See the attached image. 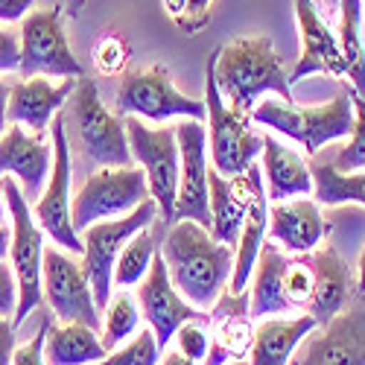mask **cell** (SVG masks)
Instances as JSON below:
<instances>
[{
  "label": "cell",
  "instance_id": "obj_19",
  "mask_svg": "<svg viewBox=\"0 0 365 365\" xmlns=\"http://www.w3.org/2000/svg\"><path fill=\"white\" fill-rule=\"evenodd\" d=\"M76 79L79 76H65L58 85H53L50 76H26L24 82L9 85V103H6L9 123H18L36 135H47L53 117L71 100Z\"/></svg>",
  "mask_w": 365,
  "mask_h": 365
},
{
  "label": "cell",
  "instance_id": "obj_14",
  "mask_svg": "<svg viewBox=\"0 0 365 365\" xmlns=\"http://www.w3.org/2000/svg\"><path fill=\"white\" fill-rule=\"evenodd\" d=\"M178 140V190H175V220H193L210 228V190H207V132L202 120L185 117L175 126Z\"/></svg>",
  "mask_w": 365,
  "mask_h": 365
},
{
  "label": "cell",
  "instance_id": "obj_35",
  "mask_svg": "<svg viewBox=\"0 0 365 365\" xmlns=\"http://www.w3.org/2000/svg\"><path fill=\"white\" fill-rule=\"evenodd\" d=\"M94 62L103 76H117L129 62V41L120 33H106L94 44Z\"/></svg>",
  "mask_w": 365,
  "mask_h": 365
},
{
  "label": "cell",
  "instance_id": "obj_6",
  "mask_svg": "<svg viewBox=\"0 0 365 365\" xmlns=\"http://www.w3.org/2000/svg\"><path fill=\"white\" fill-rule=\"evenodd\" d=\"M214 62H217V53L207 58V68H205V111L210 126V158H214V170H220L222 175H237L257 161V155L263 152V135L252 129V114H242L225 106L217 85Z\"/></svg>",
  "mask_w": 365,
  "mask_h": 365
},
{
  "label": "cell",
  "instance_id": "obj_48",
  "mask_svg": "<svg viewBox=\"0 0 365 365\" xmlns=\"http://www.w3.org/2000/svg\"><path fill=\"white\" fill-rule=\"evenodd\" d=\"M82 6H85V0H68V9H71V18H79Z\"/></svg>",
  "mask_w": 365,
  "mask_h": 365
},
{
  "label": "cell",
  "instance_id": "obj_11",
  "mask_svg": "<svg viewBox=\"0 0 365 365\" xmlns=\"http://www.w3.org/2000/svg\"><path fill=\"white\" fill-rule=\"evenodd\" d=\"M126 135L132 158L143 167L149 196L155 199L158 214L164 225H173V210H175V190H178V140L173 126L149 129L140 123V117H129Z\"/></svg>",
  "mask_w": 365,
  "mask_h": 365
},
{
  "label": "cell",
  "instance_id": "obj_16",
  "mask_svg": "<svg viewBox=\"0 0 365 365\" xmlns=\"http://www.w3.org/2000/svg\"><path fill=\"white\" fill-rule=\"evenodd\" d=\"M138 287H140L138 289V307L143 310V319L149 322L152 333H155L158 351H164L173 342L178 324H185L190 319H199V322L205 319L207 322V316L199 307H193V304L175 289L161 249L155 252V257H152L149 272L140 278Z\"/></svg>",
  "mask_w": 365,
  "mask_h": 365
},
{
  "label": "cell",
  "instance_id": "obj_36",
  "mask_svg": "<svg viewBox=\"0 0 365 365\" xmlns=\"http://www.w3.org/2000/svg\"><path fill=\"white\" fill-rule=\"evenodd\" d=\"M173 339L178 342V351L185 354L190 362H205L207 345H210V333L199 324V319H190V322H185V324H178V330H175Z\"/></svg>",
  "mask_w": 365,
  "mask_h": 365
},
{
  "label": "cell",
  "instance_id": "obj_47",
  "mask_svg": "<svg viewBox=\"0 0 365 365\" xmlns=\"http://www.w3.org/2000/svg\"><path fill=\"white\" fill-rule=\"evenodd\" d=\"M164 362H167V365H178V362H190V359H187L185 354H181V351H173V354H167V356H164Z\"/></svg>",
  "mask_w": 365,
  "mask_h": 365
},
{
  "label": "cell",
  "instance_id": "obj_21",
  "mask_svg": "<svg viewBox=\"0 0 365 365\" xmlns=\"http://www.w3.org/2000/svg\"><path fill=\"white\" fill-rule=\"evenodd\" d=\"M50 170H53V143H47L44 135H36L18 123L6 126V132L0 135V175H15L29 199V196H41Z\"/></svg>",
  "mask_w": 365,
  "mask_h": 365
},
{
  "label": "cell",
  "instance_id": "obj_26",
  "mask_svg": "<svg viewBox=\"0 0 365 365\" xmlns=\"http://www.w3.org/2000/svg\"><path fill=\"white\" fill-rule=\"evenodd\" d=\"M266 225H269V196L263 190V181L255 187L252 202L246 207V220L240 228V240H237V255H234V266H231V278H228V289L231 292H242L252 281V272L260 255V246L266 240Z\"/></svg>",
  "mask_w": 365,
  "mask_h": 365
},
{
  "label": "cell",
  "instance_id": "obj_34",
  "mask_svg": "<svg viewBox=\"0 0 365 365\" xmlns=\"http://www.w3.org/2000/svg\"><path fill=\"white\" fill-rule=\"evenodd\" d=\"M158 342H155V333L149 330H140L138 336L126 345V348H114L106 354L103 362H111V365H152L158 362Z\"/></svg>",
  "mask_w": 365,
  "mask_h": 365
},
{
  "label": "cell",
  "instance_id": "obj_31",
  "mask_svg": "<svg viewBox=\"0 0 365 365\" xmlns=\"http://www.w3.org/2000/svg\"><path fill=\"white\" fill-rule=\"evenodd\" d=\"M158 252V242L146 228H140L138 234H132L126 240V246L120 249L117 263H114V284L117 287H135L140 284V278L149 272V263Z\"/></svg>",
  "mask_w": 365,
  "mask_h": 365
},
{
  "label": "cell",
  "instance_id": "obj_37",
  "mask_svg": "<svg viewBox=\"0 0 365 365\" xmlns=\"http://www.w3.org/2000/svg\"><path fill=\"white\" fill-rule=\"evenodd\" d=\"M50 324L53 322L44 316L41 324H38V330H36V336L29 339L26 345H21L18 351H12V362H18V365H38V362H44V342H47Z\"/></svg>",
  "mask_w": 365,
  "mask_h": 365
},
{
  "label": "cell",
  "instance_id": "obj_7",
  "mask_svg": "<svg viewBox=\"0 0 365 365\" xmlns=\"http://www.w3.org/2000/svg\"><path fill=\"white\" fill-rule=\"evenodd\" d=\"M158 220V205L155 199H143L135 210H129L126 217H114V220H100L91 222L82 234V269L94 289L97 307L106 310L111 301L114 289V263L120 249L126 246V240L138 234L140 228H149Z\"/></svg>",
  "mask_w": 365,
  "mask_h": 365
},
{
  "label": "cell",
  "instance_id": "obj_25",
  "mask_svg": "<svg viewBox=\"0 0 365 365\" xmlns=\"http://www.w3.org/2000/svg\"><path fill=\"white\" fill-rule=\"evenodd\" d=\"M316 316L301 313L295 319H266L257 330L249 348L255 365H284L295 354V348L316 330Z\"/></svg>",
  "mask_w": 365,
  "mask_h": 365
},
{
  "label": "cell",
  "instance_id": "obj_17",
  "mask_svg": "<svg viewBox=\"0 0 365 365\" xmlns=\"http://www.w3.org/2000/svg\"><path fill=\"white\" fill-rule=\"evenodd\" d=\"M257 164H249L237 175H222L220 170L207 167V190H210V234L220 242L237 249L240 228L246 220V207L252 202L255 187L260 185Z\"/></svg>",
  "mask_w": 365,
  "mask_h": 365
},
{
  "label": "cell",
  "instance_id": "obj_39",
  "mask_svg": "<svg viewBox=\"0 0 365 365\" xmlns=\"http://www.w3.org/2000/svg\"><path fill=\"white\" fill-rule=\"evenodd\" d=\"M210 6H214V0H187V9L181 15L178 26L185 29L187 36H196L199 29L210 21Z\"/></svg>",
  "mask_w": 365,
  "mask_h": 365
},
{
  "label": "cell",
  "instance_id": "obj_23",
  "mask_svg": "<svg viewBox=\"0 0 365 365\" xmlns=\"http://www.w3.org/2000/svg\"><path fill=\"white\" fill-rule=\"evenodd\" d=\"M266 234L284 246L287 252L304 255L322 246V240L330 234V222L322 217V210L310 199H295V202H275L269 207V225Z\"/></svg>",
  "mask_w": 365,
  "mask_h": 365
},
{
  "label": "cell",
  "instance_id": "obj_50",
  "mask_svg": "<svg viewBox=\"0 0 365 365\" xmlns=\"http://www.w3.org/2000/svg\"><path fill=\"white\" fill-rule=\"evenodd\" d=\"M322 6H324L327 15H330V12H336V9H339V0H322Z\"/></svg>",
  "mask_w": 365,
  "mask_h": 365
},
{
  "label": "cell",
  "instance_id": "obj_24",
  "mask_svg": "<svg viewBox=\"0 0 365 365\" xmlns=\"http://www.w3.org/2000/svg\"><path fill=\"white\" fill-rule=\"evenodd\" d=\"M263 175L269 185L266 196L275 202L313 193V170L304 164L298 152L269 135H263Z\"/></svg>",
  "mask_w": 365,
  "mask_h": 365
},
{
  "label": "cell",
  "instance_id": "obj_22",
  "mask_svg": "<svg viewBox=\"0 0 365 365\" xmlns=\"http://www.w3.org/2000/svg\"><path fill=\"white\" fill-rule=\"evenodd\" d=\"M301 365H365V310L351 307L339 310L327 324L324 333L316 336L298 354Z\"/></svg>",
  "mask_w": 365,
  "mask_h": 365
},
{
  "label": "cell",
  "instance_id": "obj_38",
  "mask_svg": "<svg viewBox=\"0 0 365 365\" xmlns=\"http://www.w3.org/2000/svg\"><path fill=\"white\" fill-rule=\"evenodd\" d=\"M18 307V284H15V272L12 263H4L0 257V316L12 319Z\"/></svg>",
  "mask_w": 365,
  "mask_h": 365
},
{
  "label": "cell",
  "instance_id": "obj_33",
  "mask_svg": "<svg viewBox=\"0 0 365 365\" xmlns=\"http://www.w3.org/2000/svg\"><path fill=\"white\" fill-rule=\"evenodd\" d=\"M351 100H354V132L348 135L351 140L339 149L333 167L351 173V170H365V94H356L351 88Z\"/></svg>",
  "mask_w": 365,
  "mask_h": 365
},
{
  "label": "cell",
  "instance_id": "obj_30",
  "mask_svg": "<svg viewBox=\"0 0 365 365\" xmlns=\"http://www.w3.org/2000/svg\"><path fill=\"white\" fill-rule=\"evenodd\" d=\"M313 170V196L322 205H365V173H342L333 164H316Z\"/></svg>",
  "mask_w": 365,
  "mask_h": 365
},
{
  "label": "cell",
  "instance_id": "obj_28",
  "mask_svg": "<svg viewBox=\"0 0 365 365\" xmlns=\"http://www.w3.org/2000/svg\"><path fill=\"white\" fill-rule=\"evenodd\" d=\"M106 345L97 336L94 327L79 322H53L47 342H44V362L53 365H85V362H103Z\"/></svg>",
  "mask_w": 365,
  "mask_h": 365
},
{
  "label": "cell",
  "instance_id": "obj_18",
  "mask_svg": "<svg viewBox=\"0 0 365 365\" xmlns=\"http://www.w3.org/2000/svg\"><path fill=\"white\" fill-rule=\"evenodd\" d=\"M295 18L301 33V58L289 73V82H301L310 73H327L345 79V58L336 33L324 24L313 0H295Z\"/></svg>",
  "mask_w": 365,
  "mask_h": 365
},
{
  "label": "cell",
  "instance_id": "obj_46",
  "mask_svg": "<svg viewBox=\"0 0 365 365\" xmlns=\"http://www.w3.org/2000/svg\"><path fill=\"white\" fill-rule=\"evenodd\" d=\"M9 240H12V228L4 225V228H0V257L9 255Z\"/></svg>",
  "mask_w": 365,
  "mask_h": 365
},
{
  "label": "cell",
  "instance_id": "obj_15",
  "mask_svg": "<svg viewBox=\"0 0 365 365\" xmlns=\"http://www.w3.org/2000/svg\"><path fill=\"white\" fill-rule=\"evenodd\" d=\"M41 289L44 301L50 304V313L58 322H79L100 330V307L94 301V289L85 275L82 263L58 249H44L41 266Z\"/></svg>",
  "mask_w": 365,
  "mask_h": 365
},
{
  "label": "cell",
  "instance_id": "obj_8",
  "mask_svg": "<svg viewBox=\"0 0 365 365\" xmlns=\"http://www.w3.org/2000/svg\"><path fill=\"white\" fill-rule=\"evenodd\" d=\"M71 100H73V106H71V114H65V117L73 120L76 140L85 149V155L103 167H129L135 158L129 149L126 123L103 106L94 79H85V73H82L76 79Z\"/></svg>",
  "mask_w": 365,
  "mask_h": 365
},
{
  "label": "cell",
  "instance_id": "obj_20",
  "mask_svg": "<svg viewBox=\"0 0 365 365\" xmlns=\"http://www.w3.org/2000/svg\"><path fill=\"white\" fill-rule=\"evenodd\" d=\"M207 324H214L210 333V345L205 362L210 365H222L242 359L252 348L255 339V327H252V310H249V292H231L222 289L217 304L207 313Z\"/></svg>",
  "mask_w": 365,
  "mask_h": 365
},
{
  "label": "cell",
  "instance_id": "obj_5",
  "mask_svg": "<svg viewBox=\"0 0 365 365\" xmlns=\"http://www.w3.org/2000/svg\"><path fill=\"white\" fill-rule=\"evenodd\" d=\"M252 120L260 126H269V129L292 138L295 143L304 146L307 155H316L324 143L348 138L354 132L351 88H342L330 103L313 106V108H298L287 100L284 103L281 100H266V103L252 108Z\"/></svg>",
  "mask_w": 365,
  "mask_h": 365
},
{
  "label": "cell",
  "instance_id": "obj_29",
  "mask_svg": "<svg viewBox=\"0 0 365 365\" xmlns=\"http://www.w3.org/2000/svg\"><path fill=\"white\" fill-rule=\"evenodd\" d=\"M339 47L345 58V82L365 94V41H362V0H339Z\"/></svg>",
  "mask_w": 365,
  "mask_h": 365
},
{
  "label": "cell",
  "instance_id": "obj_12",
  "mask_svg": "<svg viewBox=\"0 0 365 365\" xmlns=\"http://www.w3.org/2000/svg\"><path fill=\"white\" fill-rule=\"evenodd\" d=\"M117 108L123 114L146 117L152 123H164L170 117H193V120L207 117L205 103L181 94L170 79V71L161 65L126 73L117 88Z\"/></svg>",
  "mask_w": 365,
  "mask_h": 365
},
{
  "label": "cell",
  "instance_id": "obj_1",
  "mask_svg": "<svg viewBox=\"0 0 365 365\" xmlns=\"http://www.w3.org/2000/svg\"><path fill=\"white\" fill-rule=\"evenodd\" d=\"M161 255L175 289L199 310L214 307L231 278L234 249L220 242L210 228L193 220H175L167 231Z\"/></svg>",
  "mask_w": 365,
  "mask_h": 365
},
{
  "label": "cell",
  "instance_id": "obj_10",
  "mask_svg": "<svg viewBox=\"0 0 365 365\" xmlns=\"http://www.w3.org/2000/svg\"><path fill=\"white\" fill-rule=\"evenodd\" d=\"M143 199H149L143 167H103L85 181L71 205L73 228L85 231L91 222L126 217Z\"/></svg>",
  "mask_w": 365,
  "mask_h": 365
},
{
  "label": "cell",
  "instance_id": "obj_2",
  "mask_svg": "<svg viewBox=\"0 0 365 365\" xmlns=\"http://www.w3.org/2000/svg\"><path fill=\"white\" fill-rule=\"evenodd\" d=\"M214 73L222 100H228L234 111L252 114V108L266 91H275V94H281V100L292 103L289 73L269 36L234 38L220 47Z\"/></svg>",
  "mask_w": 365,
  "mask_h": 365
},
{
  "label": "cell",
  "instance_id": "obj_43",
  "mask_svg": "<svg viewBox=\"0 0 365 365\" xmlns=\"http://www.w3.org/2000/svg\"><path fill=\"white\" fill-rule=\"evenodd\" d=\"M6 103H9V85L0 79V135L6 132L9 126V117H6Z\"/></svg>",
  "mask_w": 365,
  "mask_h": 365
},
{
  "label": "cell",
  "instance_id": "obj_40",
  "mask_svg": "<svg viewBox=\"0 0 365 365\" xmlns=\"http://www.w3.org/2000/svg\"><path fill=\"white\" fill-rule=\"evenodd\" d=\"M21 65V38L0 29V71H18Z\"/></svg>",
  "mask_w": 365,
  "mask_h": 365
},
{
  "label": "cell",
  "instance_id": "obj_9",
  "mask_svg": "<svg viewBox=\"0 0 365 365\" xmlns=\"http://www.w3.org/2000/svg\"><path fill=\"white\" fill-rule=\"evenodd\" d=\"M50 135H53V170L47 178V187L41 190V196L33 207V217L56 246L68 249L71 255H82V237L71 220V167L73 164H71L65 111H58L53 117Z\"/></svg>",
  "mask_w": 365,
  "mask_h": 365
},
{
  "label": "cell",
  "instance_id": "obj_41",
  "mask_svg": "<svg viewBox=\"0 0 365 365\" xmlns=\"http://www.w3.org/2000/svg\"><path fill=\"white\" fill-rule=\"evenodd\" d=\"M36 0H0V21L4 24H15L21 18L29 15V9H33Z\"/></svg>",
  "mask_w": 365,
  "mask_h": 365
},
{
  "label": "cell",
  "instance_id": "obj_27",
  "mask_svg": "<svg viewBox=\"0 0 365 365\" xmlns=\"http://www.w3.org/2000/svg\"><path fill=\"white\" fill-rule=\"evenodd\" d=\"M284 269H287V255L281 252V246L263 240L252 272V292H249L252 316L263 319L275 313H289V304L284 298Z\"/></svg>",
  "mask_w": 365,
  "mask_h": 365
},
{
  "label": "cell",
  "instance_id": "obj_13",
  "mask_svg": "<svg viewBox=\"0 0 365 365\" xmlns=\"http://www.w3.org/2000/svg\"><path fill=\"white\" fill-rule=\"evenodd\" d=\"M18 71L24 76H82V65L68 44L58 6L36 9L24 18Z\"/></svg>",
  "mask_w": 365,
  "mask_h": 365
},
{
  "label": "cell",
  "instance_id": "obj_32",
  "mask_svg": "<svg viewBox=\"0 0 365 365\" xmlns=\"http://www.w3.org/2000/svg\"><path fill=\"white\" fill-rule=\"evenodd\" d=\"M140 322V307L123 292L114 301H108L106 307V324H103V345L106 351H114L120 342H126L132 333L138 330Z\"/></svg>",
  "mask_w": 365,
  "mask_h": 365
},
{
  "label": "cell",
  "instance_id": "obj_4",
  "mask_svg": "<svg viewBox=\"0 0 365 365\" xmlns=\"http://www.w3.org/2000/svg\"><path fill=\"white\" fill-rule=\"evenodd\" d=\"M0 193L6 199L9 220H12V240H9V260L18 284V307L12 324H24V319L44 304L41 289V266H44V231L36 222L33 210L26 205L24 190L18 187L15 175H0Z\"/></svg>",
  "mask_w": 365,
  "mask_h": 365
},
{
  "label": "cell",
  "instance_id": "obj_42",
  "mask_svg": "<svg viewBox=\"0 0 365 365\" xmlns=\"http://www.w3.org/2000/svg\"><path fill=\"white\" fill-rule=\"evenodd\" d=\"M12 351H15V324L12 319L0 316V365L12 362Z\"/></svg>",
  "mask_w": 365,
  "mask_h": 365
},
{
  "label": "cell",
  "instance_id": "obj_51",
  "mask_svg": "<svg viewBox=\"0 0 365 365\" xmlns=\"http://www.w3.org/2000/svg\"><path fill=\"white\" fill-rule=\"evenodd\" d=\"M362 4H365V0H362Z\"/></svg>",
  "mask_w": 365,
  "mask_h": 365
},
{
  "label": "cell",
  "instance_id": "obj_49",
  "mask_svg": "<svg viewBox=\"0 0 365 365\" xmlns=\"http://www.w3.org/2000/svg\"><path fill=\"white\" fill-rule=\"evenodd\" d=\"M6 220H9V210H6V199L0 196V228L6 225Z\"/></svg>",
  "mask_w": 365,
  "mask_h": 365
},
{
  "label": "cell",
  "instance_id": "obj_3",
  "mask_svg": "<svg viewBox=\"0 0 365 365\" xmlns=\"http://www.w3.org/2000/svg\"><path fill=\"white\" fill-rule=\"evenodd\" d=\"M351 295V275L342 255L324 246L304 252L298 257H287L284 269V298L289 313L301 310L316 316L319 324H327L336 316Z\"/></svg>",
  "mask_w": 365,
  "mask_h": 365
},
{
  "label": "cell",
  "instance_id": "obj_44",
  "mask_svg": "<svg viewBox=\"0 0 365 365\" xmlns=\"http://www.w3.org/2000/svg\"><path fill=\"white\" fill-rule=\"evenodd\" d=\"M356 292L365 295V246L359 252V266H356Z\"/></svg>",
  "mask_w": 365,
  "mask_h": 365
},
{
  "label": "cell",
  "instance_id": "obj_45",
  "mask_svg": "<svg viewBox=\"0 0 365 365\" xmlns=\"http://www.w3.org/2000/svg\"><path fill=\"white\" fill-rule=\"evenodd\" d=\"M167 9H170V15H173V21L178 24L181 15H185V9H187V0H167Z\"/></svg>",
  "mask_w": 365,
  "mask_h": 365
}]
</instances>
